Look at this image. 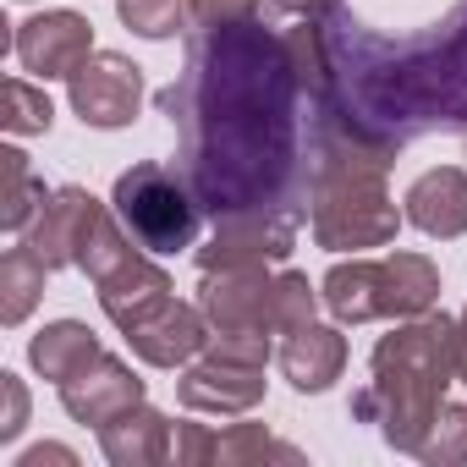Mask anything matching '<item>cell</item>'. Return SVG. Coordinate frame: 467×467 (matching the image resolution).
Masks as SVG:
<instances>
[{"mask_svg": "<svg viewBox=\"0 0 467 467\" xmlns=\"http://www.w3.org/2000/svg\"><path fill=\"white\" fill-rule=\"evenodd\" d=\"M303 209H243V214H220L209 248H198L203 270H237V265H270L286 259L297 243Z\"/></svg>", "mask_w": 467, "mask_h": 467, "instance_id": "8992f818", "label": "cell"}, {"mask_svg": "<svg viewBox=\"0 0 467 467\" xmlns=\"http://www.w3.org/2000/svg\"><path fill=\"white\" fill-rule=\"evenodd\" d=\"M407 220L423 231V237H462L467 231V171L456 165H440V171H423L412 187H407Z\"/></svg>", "mask_w": 467, "mask_h": 467, "instance_id": "9a60e30c", "label": "cell"}, {"mask_svg": "<svg viewBox=\"0 0 467 467\" xmlns=\"http://www.w3.org/2000/svg\"><path fill=\"white\" fill-rule=\"evenodd\" d=\"M341 363H347V341H341V330H330V325H303V330H292L286 347H281V374H286L297 390H325V385H336V379H341Z\"/></svg>", "mask_w": 467, "mask_h": 467, "instance_id": "2e32d148", "label": "cell"}, {"mask_svg": "<svg viewBox=\"0 0 467 467\" xmlns=\"http://www.w3.org/2000/svg\"><path fill=\"white\" fill-rule=\"evenodd\" d=\"M45 462H67V467H72L78 456H72L67 445H39V451H28V456H17L12 467H45Z\"/></svg>", "mask_w": 467, "mask_h": 467, "instance_id": "4316f807", "label": "cell"}, {"mask_svg": "<svg viewBox=\"0 0 467 467\" xmlns=\"http://www.w3.org/2000/svg\"><path fill=\"white\" fill-rule=\"evenodd\" d=\"M99 445H105V456L116 462V467H143V462H165L176 445H171V423L160 418V412H149L143 401L132 407V412H121V418H110L105 429H99Z\"/></svg>", "mask_w": 467, "mask_h": 467, "instance_id": "e0dca14e", "label": "cell"}, {"mask_svg": "<svg viewBox=\"0 0 467 467\" xmlns=\"http://www.w3.org/2000/svg\"><path fill=\"white\" fill-rule=\"evenodd\" d=\"M17 61L39 78H72L88 56H94V34L78 12H45V17H28L12 39Z\"/></svg>", "mask_w": 467, "mask_h": 467, "instance_id": "7c38bea8", "label": "cell"}, {"mask_svg": "<svg viewBox=\"0 0 467 467\" xmlns=\"http://www.w3.org/2000/svg\"><path fill=\"white\" fill-rule=\"evenodd\" d=\"M325 308L347 325L363 319H412L440 297V275L423 254H390V259H352L325 275Z\"/></svg>", "mask_w": 467, "mask_h": 467, "instance_id": "3957f363", "label": "cell"}, {"mask_svg": "<svg viewBox=\"0 0 467 467\" xmlns=\"http://www.w3.org/2000/svg\"><path fill=\"white\" fill-rule=\"evenodd\" d=\"M451 379H456V325L445 314H429L374 347V379H368V390H358L352 412L379 423V434L396 451L418 456V445L429 440V429L445 407Z\"/></svg>", "mask_w": 467, "mask_h": 467, "instance_id": "7a4b0ae2", "label": "cell"}, {"mask_svg": "<svg viewBox=\"0 0 467 467\" xmlns=\"http://www.w3.org/2000/svg\"><path fill=\"white\" fill-rule=\"evenodd\" d=\"M292 88L297 67L286 39L265 34L254 17L203 28L187 45V67L160 94V110L182 132L187 187L198 209H209L214 220L243 209H292Z\"/></svg>", "mask_w": 467, "mask_h": 467, "instance_id": "6da1fadb", "label": "cell"}, {"mask_svg": "<svg viewBox=\"0 0 467 467\" xmlns=\"http://www.w3.org/2000/svg\"><path fill=\"white\" fill-rule=\"evenodd\" d=\"M314 286H308V275H275V292H270V330L275 336H292V330H303V325H314Z\"/></svg>", "mask_w": 467, "mask_h": 467, "instance_id": "44dd1931", "label": "cell"}, {"mask_svg": "<svg viewBox=\"0 0 467 467\" xmlns=\"http://www.w3.org/2000/svg\"><path fill=\"white\" fill-rule=\"evenodd\" d=\"M110 203H116V220L132 231V243L149 248V254H176V248H192V237H198V198H192V187H182L154 160L132 165L116 182Z\"/></svg>", "mask_w": 467, "mask_h": 467, "instance_id": "277c9868", "label": "cell"}, {"mask_svg": "<svg viewBox=\"0 0 467 467\" xmlns=\"http://www.w3.org/2000/svg\"><path fill=\"white\" fill-rule=\"evenodd\" d=\"M0 396H6V418H0V440H17L23 418H28V390L17 374H0Z\"/></svg>", "mask_w": 467, "mask_h": 467, "instance_id": "484cf974", "label": "cell"}, {"mask_svg": "<svg viewBox=\"0 0 467 467\" xmlns=\"http://www.w3.org/2000/svg\"><path fill=\"white\" fill-rule=\"evenodd\" d=\"M105 220V203L83 187H61L45 198L34 231H28V248L50 265V270H67V265H83V248L94 237V225Z\"/></svg>", "mask_w": 467, "mask_h": 467, "instance_id": "9c48e42d", "label": "cell"}, {"mask_svg": "<svg viewBox=\"0 0 467 467\" xmlns=\"http://www.w3.org/2000/svg\"><path fill=\"white\" fill-rule=\"evenodd\" d=\"M127 341H132V352H138L143 363H154V368H182V363H192V358L209 347V325H203L198 308L165 297V303H154L149 314H138V319L127 325Z\"/></svg>", "mask_w": 467, "mask_h": 467, "instance_id": "8fae6325", "label": "cell"}, {"mask_svg": "<svg viewBox=\"0 0 467 467\" xmlns=\"http://www.w3.org/2000/svg\"><path fill=\"white\" fill-rule=\"evenodd\" d=\"M456 379H467V314L456 319Z\"/></svg>", "mask_w": 467, "mask_h": 467, "instance_id": "f1b7e54d", "label": "cell"}, {"mask_svg": "<svg viewBox=\"0 0 467 467\" xmlns=\"http://www.w3.org/2000/svg\"><path fill=\"white\" fill-rule=\"evenodd\" d=\"M270 292L275 281L265 265H237V270H203V319L214 336H270Z\"/></svg>", "mask_w": 467, "mask_h": 467, "instance_id": "52a82bcc", "label": "cell"}, {"mask_svg": "<svg viewBox=\"0 0 467 467\" xmlns=\"http://www.w3.org/2000/svg\"><path fill=\"white\" fill-rule=\"evenodd\" d=\"M83 270L94 275V286H99V308L127 330L138 314H149L154 303H165L171 297V275L154 265V259H143L138 248H132V231L116 220V214H105L99 225H94V237H88V248H83Z\"/></svg>", "mask_w": 467, "mask_h": 467, "instance_id": "5b68a950", "label": "cell"}, {"mask_svg": "<svg viewBox=\"0 0 467 467\" xmlns=\"http://www.w3.org/2000/svg\"><path fill=\"white\" fill-rule=\"evenodd\" d=\"M45 182L34 176V165H28V154L23 149H6L0 154V225L6 231H23L39 209H45Z\"/></svg>", "mask_w": 467, "mask_h": 467, "instance_id": "d6986e66", "label": "cell"}, {"mask_svg": "<svg viewBox=\"0 0 467 467\" xmlns=\"http://www.w3.org/2000/svg\"><path fill=\"white\" fill-rule=\"evenodd\" d=\"M259 0H187V12L203 23V28H220V23H248Z\"/></svg>", "mask_w": 467, "mask_h": 467, "instance_id": "d4e9b609", "label": "cell"}, {"mask_svg": "<svg viewBox=\"0 0 467 467\" xmlns=\"http://www.w3.org/2000/svg\"><path fill=\"white\" fill-rule=\"evenodd\" d=\"M418 456L423 462H467V407L462 401L440 407V418H434L429 440L418 445Z\"/></svg>", "mask_w": 467, "mask_h": 467, "instance_id": "cb8c5ba5", "label": "cell"}, {"mask_svg": "<svg viewBox=\"0 0 467 467\" xmlns=\"http://www.w3.org/2000/svg\"><path fill=\"white\" fill-rule=\"evenodd\" d=\"M72 110L83 116V127H127L138 116V99H143V72L127 61V56H88L72 78Z\"/></svg>", "mask_w": 467, "mask_h": 467, "instance_id": "ba28073f", "label": "cell"}, {"mask_svg": "<svg viewBox=\"0 0 467 467\" xmlns=\"http://www.w3.org/2000/svg\"><path fill=\"white\" fill-rule=\"evenodd\" d=\"M275 12H297V17H330L336 0H270Z\"/></svg>", "mask_w": 467, "mask_h": 467, "instance_id": "83f0119b", "label": "cell"}, {"mask_svg": "<svg viewBox=\"0 0 467 467\" xmlns=\"http://www.w3.org/2000/svg\"><path fill=\"white\" fill-rule=\"evenodd\" d=\"M265 456L303 462L297 445L270 440L265 423H231L225 434H209L203 423H182V434H176V462H225L231 467V462H265Z\"/></svg>", "mask_w": 467, "mask_h": 467, "instance_id": "5bb4252c", "label": "cell"}, {"mask_svg": "<svg viewBox=\"0 0 467 467\" xmlns=\"http://www.w3.org/2000/svg\"><path fill=\"white\" fill-rule=\"evenodd\" d=\"M138 401H143V379H138L121 358H110V352H99L83 374H72V379L61 385V407H67L78 423H94V429H105L110 418L132 412Z\"/></svg>", "mask_w": 467, "mask_h": 467, "instance_id": "4fadbf2b", "label": "cell"}, {"mask_svg": "<svg viewBox=\"0 0 467 467\" xmlns=\"http://www.w3.org/2000/svg\"><path fill=\"white\" fill-rule=\"evenodd\" d=\"M28 358H34V368H39L45 379L67 385L72 374H83V368L99 358V336H94L88 325H78V319H61V325H45V330L34 336Z\"/></svg>", "mask_w": 467, "mask_h": 467, "instance_id": "ac0fdd59", "label": "cell"}, {"mask_svg": "<svg viewBox=\"0 0 467 467\" xmlns=\"http://www.w3.org/2000/svg\"><path fill=\"white\" fill-rule=\"evenodd\" d=\"M0 99H6V132L28 138V132H50V99L45 88H28L23 78H6V88H0Z\"/></svg>", "mask_w": 467, "mask_h": 467, "instance_id": "7402d4cb", "label": "cell"}, {"mask_svg": "<svg viewBox=\"0 0 467 467\" xmlns=\"http://www.w3.org/2000/svg\"><path fill=\"white\" fill-rule=\"evenodd\" d=\"M265 396V363L209 347L203 363L182 374V407L192 412H248Z\"/></svg>", "mask_w": 467, "mask_h": 467, "instance_id": "30bf717a", "label": "cell"}, {"mask_svg": "<svg viewBox=\"0 0 467 467\" xmlns=\"http://www.w3.org/2000/svg\"><path fill=\"white\" fill-rule=\"evenodd\" d=\"M45 275H50V265H45L28 243L0 259V319H6V325H23L28 308H34L39 292H45Z\"/></svg>", "mask_w": 467, "mask_h": 467, "instance_id": "ffe728a7", "label": "cell"}, {"mask_svg": "<svg viewBox=\"0 0 467 467\" xmlns=\"http://www.w3.org/2000/svg\"><path fill=\"white\" fill-rule=\"evenodd\" d=\"M121 23L143 39H171L187 23V0H121Z\"/></svg>", "mask_w": 467, "mask_h": 467, "instance_id": "603a6c76", "label": "cell"}]
</instances>
